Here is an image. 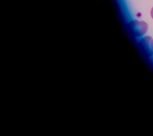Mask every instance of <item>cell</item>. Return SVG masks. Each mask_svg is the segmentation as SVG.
I'll return each instance as SVG.
<instances>
[{
    "label": "cell",
    "instance_id": "cell-1",
    "mask_svg": "<svg viewBox=\"0 0 153 136\" xmlns=\"http://www.w3.org/2000/svg\"><path fill=\"white\" fill-rule=\"evenodd\" d=\"M129 28L133 36L140 37L144 35L147 32L148 25L144 21L134 20L129 23Z\"/></svg>",
    "mask_w": 153,
    "mask_h": 136
},
{
    "label": "cell",
    "instance_id": "cell-2",
    "mask_svg": "<svg viewBox=\"0 0 153 136\" xmlns=\"http://www.w3.org/2000/svg\"><path fill=\"white\" fill-rule=\"evenodd\" d=\"M152 39L151 37L146 36L140 42V47L143 53L147 56H151L153 55V51L151 46Z\"/></svg>",
    "mask_w": 153,
    "mask_h": 136
},
{
    "label": "cell",
    "instance_id": "cell-3",
    "mask_svg": "<svg viewBox=\"0 0 153 136\" xmlns=\"http://www.w3.org/2000/svg\"><path fill=\"white\" fill-rule=\"evenodd\" d=\"M151 16L152 19H153V7H152V8L151 9Z\"/></svg>",
    "mask_w": 153,
    "mask_h": 136
},
{
    "label": "cell",
    "instance_id": "cell-4",
    "mask_svg": "<svg viewBox=\"0 0 153 136\" xmlns=\"http://www.w3.org/2000/svg\"><path fill=\"white\" fill-rule=\"evenodd\" d=\"M151 46H152V51H153V39L152 40V42H151Z\"/></svg>",
    "mask_w": 153,
    "mask_h": 136
}]
</instances>
